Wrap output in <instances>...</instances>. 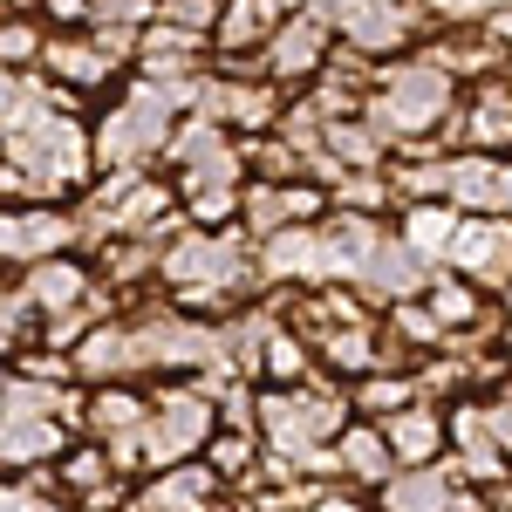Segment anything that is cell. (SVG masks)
<instances>
[{
  "label": "cell",
  "mask_w": 512,
  "mask_h": 512,
  "mask_svg": "<svg viewBox=\"0 0 512 512\" xmlns=\"http://www.w3.org/2000/svg\"><path fill=\"white\" fill-rule=\"evenodd\" d=\"M151 21H158V0H96L89 7V35L103 41L123 69H130V55H137V41H144Z\"/></svg>",
  "instance_id": "ac0fdd59"
},
{
  "label": "cell",
  "mask_w": 512,
  "mask_h": 512,
  "mask_svg": "<svg viewBox=\"0 0 512 512\" xmlns=\"http://www.w3.org/2000/svg\"><path fill=\"white\" fill-rule=\"evenodd\" d=\"M0 158L28 171V185H35L41 205H76V198L96 185V144H89V123L62 117V110H48L41 123L14 130V137H0Z\"/></svg>",
  "instance_id": "3957f363"
},
{
  "label": "cell",
  "mask_w": 512,
  "mask_h": 512,
  "mask_svg": "<svg viewBox=\"0 0 512 512\" xmlns=\"http://www.w3.org/2000/svg\"><path fill=\"white\" fill-rule=\"evenodd\" d=\"M89 7L96 0H41V21L48 28H89Z\"/></svg>",
  "instance_id": "83f0119b"
},
{
  "label": "cell",
  "mask_w": 512,
  "mask_h": 512,
  "mask_svg": "<svg viewBox=\"0 0 512 512\" xmlns=\"http://www.w3.org/2000/svg\"><path fill=\"white\" fill-rule=\"evenodd\" d=\"M0 512H69L55 499V485H48V465L41 472H14L0 485Z\"/></svg>",
  "instance_id": "d4e9b609"
},
{
  "label": "cell",
  "mask_w": 512,
  "mask_h": 512,
  "mask_svg": "<svg viewBox=\"0 0 512 512\" xmlns=\"http://www.w3.org/2000/svg\"><path fill=\"white\" fill-rule=\"evenodd\" d=\"M55 253H82L76 212L69 205H0V267H35Z\"/></svg>",
  "instance_id": "8992f818"
},
{
  "label": "cell",
  "mask_w": 512,
  "mask_h": 512,
  "mask_svg": "<svg viewBox=\"0 0 512 512\" xmlns=\"http://www.w3.org/2000/svg\"><path fill=\"white\" fill-rule=\"evenodd\" d=\"M444 512H492V492H472V485H458V499Z\"/></svg>",
  "instance_id": "f1b7e54d"
},
{
  "label": "cell",
  "mask_w": 512,
  "mask_h": 512,
  "mask_svg": "<svg viewBox=\"0 0 512 512\" xmlns=\"http://www.w3.org/2000/svg\"><path fill=\"white\" fill-rule=\"evenodd\" d=\"M41 48H48V21H0V69H41Z\"/></svg>",
  "instance_id": "cb8c5ba5"
},
{
  "label": "cell",
  "mask_w": 512,
  "mask_h": 512,
  "mask_svg": "<svg viewBox=\"0 0 512 512\" xmlns=\"http://www.w3.org/2000/svg\"><path fill=\"white\" fill-rule=\"evenodd\" d=\"M219 431V410L212 396L198 390L192 376H164L151 383V417H144V478L164 472V465H185L198 458Z\"/></svg>",
  "instance_id": "277c9868"
},
{
  "label": "cell",
  "mask_w": 512,
  "mask_h": 512,
  "mask_svg": "<svg viewBox=\"0 0 512 512\" xmlns=\"http://www.w3.org/2000/svg\"><path fill=\"white\" fill-rule=\"evenodd\" d=\"M410 403H424L417 383H410V369H369V376L349 383V410L362 424H390L396 410H410Z\"/></svg>",
  "instance_id": "d6986e66"
},
{
  "label": "cell",
  "mask_w": 512,
  "mask_h": 512,
  "mask_svg": "<svg viewBox=\"0 0 512 512\" xmlns=\"http://www.w3.org/2000/svg\"><path fill=\"white\" fill-rule=\"evenodd\" d=\"M328 55H335V21H328L321 7H301V14H287L274 35H267L260 69H267V82H280L287 96H301V89L328 69Z\"/></svg>",
  "instance_id": "5b68a950"
},
{
  "label": "cell",
  "mask_w": 512,
  "mask_h": 512,
  "mask_svg": "<svg viewBox=\"0 0 512 512\" xmlns=\"http://www.w3.org/2000/svg\"><path fill=\"white\" fill-rule=\"evenodd\" d=\"M458 96H465V89L444 76V69H431L424 55H396V62H383V76L369 89V110H362V117L390 137V151L431 144V137L444 144V123L458 110Z\"/></svg>",
  "instance_id": "7a4b0ae2"
},
{
  "label": "cell",
  "mask_w": 512,
  "mask_h": 512,
  "mask_svg": "<svg viewBox=\"0 0 512 512\" xmlns=\"http://www.w3.org/2000/svg\"><path fill=\"white\" fill-rule=\"evenodd\" d=\"M349 7H369V0H321V14L335 21V14H349Z\"/></svg>",
  "instance_id": "f546056e"
},
{
  "label": "cell",
  "mask_w": 512,
  "mask_h": 512,
  "mask_svg": "<svg viewBox=\"0 0 512 512\" xmlns=\"http://www.w3.org/2000/svg\"><path fill=\"white\" fill-rule=\"evenodd\" d=\"M499 301H506V315H512V287H506V294H499Z\"/></svg>",
  "instance_id": "1f68e13d"
},
{
  "label": "cell",
  "mask_w": 512,
  "mask_h": 512,
  "mask_svg": "<svg viewBox=\"0 0 512 512\" xmlns=\"http://www.w3.org/2000/svg\"><path fill=\"white\" fill-rule=\"evenodd\" d=\"M69 369H76V383H82V390H96V383H144L130 321H123V315L96 321V328L82 335L76 349H69Z\"/></svg>",
  "instance_id": "30bf717a"
},
{
  "label": "cell",
  "mask_w": 512,
  "mask_h": 512,
  "mask_svg": "<svg viewBox=\"0 0 512 512\" xmlns=\"http://www.w3.org/2000/svg\"><path fill=\"white\" fill-rule=\"evenodd\" d=\"M144 417H151V383H96V390H82V437H96V444L144 431Z\"/></svg>",
  "instance_id": "4fadbf2b"
},
{
  "label": "cell",
  "mask_w": 512,
  "mask_h": 512,
  "mask_svg": "<svg viewBox=\"0 0 512 512\" xmlns=\"http://www.w3.org/2000/svg\"><path fill=\"white\" fill-rule=\"evenodd\" d=\"M390 458L396 472H410V465H444V451H451V424H444V410L437 403H410V410H396L390 424Z\"/></svg>",
  "instance_id": "5bb4252c"
},
{
  "label": "cell",
  "mask_w": 512,
  "mask_h": 512,
  "mask_svg": "<svg viewBox=\"0 0 512 512\" xmlns=\"http://www.w3.org/2000/svg\"><path fill=\"white\" fill-rule=\"evenodd\" d=\"M110 478H117V465H110V451H103L96 437H76V444L48 465V485H55L62 506H76V499H89V492H103Z\"/></svg>",
  "instance_id": "e0dca14e"
},
{
  "label": "cell",
  "mask_w": 512,
  "mask_h": 512,
  "mask_svg": "<svg viewBox=\"0 0 512 512\" xmlns=\"http://www.w3.org/2000/svg\"><path fill=\"white\" fill-rule=\"evenodd\" d=\"M431 274H437V267H424V260H417V253H410V246L396 239V226H390V233L376 239L369 267L355 274V287H362V301H369V308L383 315V308H396V301H417V294L431 287Z\"/></svg>",
  "instance_id": "9c48e42d"
},
{
  "label": "cell",
  "mask_w": 512,
  "mask_h": 512,
  "mask_svg": "<svg viewBox=\"0 0 512 512\" xmlns=\"http://www.w3.org/2000/svg\"><path fill=\"white\" fill-rule=\"evenodd\" d=\"M437 21H492V14H506L512 0H424Z\"/></svg>",
  "instance_id": "4316f807"
},
{
  "label": "cell",
  "mask_w": 512,
  "mask_h": 512,
  "mask_svg": "<svg viewBox=\"0 0 512 512\" xmlns=\"http://www.w3.org/2000/svg\"><path fill=\"white\" fill-rule=\"evenodd\" d=\"M219 7H226V0H158V21H164V28H185V35H205V41H212Z\"/></svg>",
  "instance_id": "484cf974"
},
{
  "label": "cell",
  "mask_w": 512,
  "mask_h": 512,
  "mask_svg": "<svg viewBox=\"0 0 512 512\" xmlns=\"http://www.w3.org/2000/svg\"><path fill=\"white\" fill-rule=\"evenodd\" d=\"M219 472L205 465V458H185V465H164V472L137 478V492H130V512H212L219 506Z\"/></svg>",
  "instance_id": "8fae6325"
},
{
  "label": "cell",
  "mask_w": 512,
  "mask_h": 512,
  "mask_svg": "<svg viewBox=\"0 0 512 512\" xmlns=\"http://www.w3.org/2000/svg\"><path fill=\"white\" fill-rule=\"evenodd\" d=\"M0 417H7V369H0Z\"/></svg>",
  "instance_id": "4dcf8cb0"
},
{
  "label": "cell",
  "mask_w": 512,
  "mask_h": 512,
  "mask_svg": "<svg viewBox=\"0 0 512 512\" xmlns=\"http://www.w3.org/2000/svg\"><path fill=\"white\" fill-rule=\"evenodd\" d=\"M280 21H287L280 0H226L219 28H212V55H260Z\"/></svg>",
  "instance_id": "9a60e30c"
},
{
  "label": "cell",
  "mask_w": 512,
  "mask_h": 512,
  "mask_svg": "<svg viewBox=\"0 0 512 512\" xmlns=\"http://www.w3.org/2000/svg\"><path fill=\"white\" fill-rule=\"evenodd\" d=\"M444 267L478 280L485 294H506L512 287V219L458 212V233H451V246H444Z\"/></svg>",
  "instance_id": "52a82bcc"
},
{
  "label": "cell",
  "mask_w": 512,
  "mask_h": 512,
  "mask_svg": "<svg viewBox=\"0 0 512 512\" xmlns=\"http://www.w3.org/2000/svg\"><path fill=\"white\" fill-rule=\"evenodd\" d=\"M198 458L219 472V485L246 492V485H253V472H260V458H267V444H260V431H212V444H205Z\"/></svg>",
  "instance_id": "44dd1931"
},
{
  "label": "cell",
  "mask_w": 512,
  "mask_h": 512,
  "mask_svg": "<svg viewBox=\"0 0 512 512\" xmlns=\"http://www.w3.org/2000/svg\"><path fill=\"white\" fill-rule=\"evenodd\" d=\"M335 212H362V219H396V192H390V164L383 171H342L335 185Z\"/></svg>",
  "instance_id": "7402d4cb"
},
{
  "label": "cell",
  "mask_w": 512,
  "mask_h": 512,
  "mask_svg": "<svg viewBox=\"0 0 512 512\" xmlns=\"http://www.w3.org/2000/svg\"><path fill=\"white\" fill-rule=\"evenodd\" d=\"M458 499V478L451 465H410V472H396L383 492H376V512H444Z\"/></svg>",
  "instance_id": "2e32d148"
},
{
  "label": "cell",
  "mask_w": 512,
  "mask_h": 512,
  "mask_svg": "<svg viewBox=\"0 0 512 512\" xmlns=\"http://www.w3.org/2000/svg\"><path fill=\"white\" fill-rule=\"evenodd\" d=\"M185 117V103L158 89V82H137L123 76V89L103 103V117L89 123V144H96V178H110V171H158L164 144H171V130Z\"/></svg>",
  "instance_id": "6da1fadb"
},
{
  "label": "cell",
  "mask_w": 512,
  "mask_h": 512,
  "mask_svg": "<svg viewBox=\"0 0 512 512\" xmlns=\"http://www.w3.org/2000/svg\"><path fill=\"white\" fill-rule=\"evenodd\" d=\"M41 76L62 82V89H76V96H117L123 89V62L89 35V28H48Z\"/></svg>",
  "instance_id": "ba28073f"
},
{
  "label": "cell",
  "mask_w": 512,
  "mask_h": 512,
  "mask_svg": "<svg viewBox=\"0 0 512 512\" xmlns=\"http://www.w3.org/2000/svg\"><path fill=\"white\" fill-rule=\"evenodd\" d=\"M328 451H335V485H349V492H362V499H376V492L396 478V458H390L383 424L349 417V424H342V437H335Z\"/></svg>",
  "instance_id": "7c38bea8"
},
{
  "label": "cell",
  "mask_w": 512,
  "mask_h": 512,
  "mask_svg": "<svg viewBox=\"0 0 512 512\" xmlns=\"http://www.w3.org/2000/svg\"><path fill=\"white\" fill-rule=\"evenodd\" d=\"M239 192H246V185H198L192 198H178V212H185V226H198V233H233L239 226Z\"/></svg>",
  "instance_id": "603a6c76"
},
{
  "label": "cell",
  "mask_w": 512,
  "mask_h": 512,
  "mask_svg": "<svg viewBox=\"0 0 512 512\" xmlns=\"http://www.w3.org/2000/svg\"><path fill=\"white\" fill-rule=\"evenodd\" d=\"M451 233H458V212H451L444 198H431V205H403V212H396V239H403L424 267H444Z\"/></svg>",
  "instance_id": "ffe728a7"
}]
</instances>
